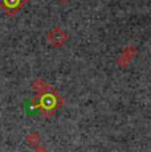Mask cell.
Here are the masks:
<instances>
[{
	"label": "cell",
	"mask_w": 151,
	"mask_h": 152,
	"mask_svg": "<svg viewBox=\"0 0 151 152\" xmlns=\"http://www.w3.org/2000/svg\"><path fill=\"white\" fill-rule=\"evenodd\" d=\"M62 1H66V0H62Z\"/></svg>",
	"instance_id": "3957f363"
},
{
	"label": "cell",
	"mask_w": 151,
	"mask_h": 152,
	"mask_svg": "<svg viewBox=\"0 0 151 152\" xmlns=\"http://www.w3.org/2000/svg\"><path fill=\"white\" fill-rule=\"evenodd\" d=\"M49 41L53 44L54 46H60L61 44H64L66 41V33L59 28L53 29V31L49 33Z\"/></svg>",
	"instance_id": "7a4b0ae2"
},
{
	"label": "cell",
	"mask_w": 151,
	"mask_h": 152,
	"mask_svg": "<svg viewBox=\"0 0 151 152\" xmlns=\"http://www.w3.org/2000/svg\"><path fill=\"white\" fill-rule=\"evenodd\" d=\"M25 0H0V7L8 15H15V12L24 5Z\"/></svg>",
	"instance_id": "6da1fadb"
}]
</instances>
